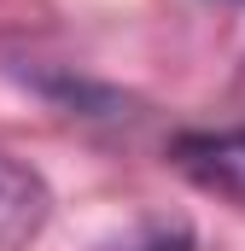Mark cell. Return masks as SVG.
Returning a JSON list of instances; mask_svg holds the SVG:
<instances>
[{"mask_svg":"<svg viewBox=\"0 0 245 251\" xmlns=\"http://www.w3.org/2000/svg\"><path fill=\"white\" fill-rule=\"evenodd\" d=\"M170 164L198 193H216L245 210V128H187L170 146Z\"/></svg>","mask_w":245,"mask_h":251,"instance_id":"cell-1","label":"cell"},{"mask_svg":"<svg viewBox=\"0 0 245 251\" xmlns=\"http://www.w3.org/2000/svg\"><path fill=\"white\" fill-rule=\"evenodd\" d=\"M47 216H53L47 181L29 164H18V158L0 152V251H29L41 240Z\"/></svg>","mask_w":245,"mask_h":251,"instance_id":"cell-2","label":"cell"}]
</instances>
